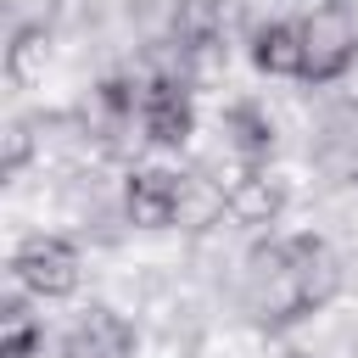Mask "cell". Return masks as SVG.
<instances>
[{
	"instance_id": "3",
	"label": "cell",
	"mask_w": 358,
	"mask_h": 358,
	"mask_svg": "<svg viewBox=\"0 0 358 358\" xmlns=\"http://www.w3.org/2000/svg\"><path fill=\"white\" fill-rule=\"evenodd\" d=\"M302 22V84H341L358 62V17L347 0H319Z\"/></svg>"
},
{
	"instance_id": "4",
	"label": "cell",
	"mask_w": 358,
	"mask_h": 358,
	"mask_svg": "<svg viewBox=\"0 0 358 358\" xmlns=\"http://www.w3.org/2000/svg\"><path fill=\"white\" fill-rule=\"evenodd\" d=\"M134 123L151 151H185L196 134V101L185 90V78H173V73L140 78V117Z\"/></svg>"
},
{
	"instance_id": "10",
	"label": "cell",
	"mask_w": 358,
	"mask_h": 358,
	"mask_svg": "<svg viewBox=\"0 0 358 358\" xmlns=\"http://www.w3.org/2000/svg\"><path fill=\"white\" fill-rule=\"evenodd\" d=\"M246 17V0H179L173 11V39L179 50H213L229 39V28Z\"/></svg>"
},
{
	"instance_id": "1",
	"label": "cell",
	"mask_w": 358,
	"mask_h": 358,
	"mask_svg": "<svg viewBox=\"0 0 358 358\" xmlns=\"http://www.w3.org/2000/svg\"><path fill=\"white\" fill-rule=\"evenodd\" d=\"M341 296V257L324 235H263L241 263V313L257 336H291Z\"/></svg>"
},
{
	"instance_id": "8",
	"label": "cell",
	"mask_w": 358,
	"mask_h": 358,
	"mask_svg": "<svg viewBox=\"0 0 358 358\" xmlns=\"http://www.w3.org/2000/svg\"><path fill=\"white\" fill-rule=\"evenodd\" d=\"M246 62L263 78H296L302 84V22L296 17H268L246 34Z\"/></svg>"
},
{
	"instance_id": "12",
	"label": "cell",
	"mask_w": 358,
	"mask_h": 358,
	"mask_svg": "<svg viewBox=\"0 0 358 358\" xmlns=\"http://www.w3.org/2000/svg\"><path fill=\"white\" fill-rule=\"evenodd\" d=\"M45 62H50V28L45 22H17L11 45H6V78L17 90H28V84L45 78Z\"/></svg>"
},
{
	"instance_id": "2",
	"label": "cell",
	"mask_w": 358,
	"mask_h": 358,
	"mask_svg": "<svg viewBox=\"0 0 358 358\" xmlns=\"http://www.w3.org/2000/svg\"><path fill=\"white\" fill-rule=\"evenodd\" d=\"M11 280L17 291H28L34 302H67L84 285V252L73 235L56 229H34L11 246Z\"/></svg>"
},
{
	"instance_id": "14",
	"label": "cell",
	"mask_w": 358,
	"mask_h": 358,
	"mask_svg": "<svg viewBox=\"0 0 358 358\" xmlns=\"http://www.w3.org/2000/svg\"><path fill=\"white\" fill-rule=\"evenodd\" d=\"M274 358H308V352H302V347H280Z\"/></svg>"
},
{
	"instance_id": "5",
	"label": "cell",
	"mask_w": 358,
	"mask_h": 358,
	"mask_svg": "<svg viewBox=\"0 0 358 358\" xmlns=\"http://www.w3.org/2000/svg\"><path fill=\"white\" fill-rule=\"evenodd\" d=\"M185 196H190V179L179 168H162V162H140L129 168L123 179V218L134 229H173L185 218Z\"/></svg>"
},
{
	"instance_id": "6",
	"label": "cell",
	"mask_w": 358,
	"mask_h": 358,
	"mask_svg": "<svg viewBox=\"0 0 358 358\" xmlns=\"http://www.w3.org/2000/svg\"><path fill=\"white\" fill-rule=\"evenodd\" d=\"M218 207L241 224V229H274L291 207V185L268 168V162H241L229 173V185L218 190Z\"/></svg>"
},
{
	"instance_id": "9",
	"label": "cell",
	"mask_w": 358,
	"mask_h": 358,
	"mask_svg": "<svg viewBox=\"0 0 358 358\" xmlns=\"http://www.w3.org/2000/svg\"><path fill=\"white\" fill-rule=\"evenodd\" d=\"M218 134L241 162H268L274 145H280V129H274L268 106H257V101H229L218 112Z\"/></svg>"
},
{
	"instance_id": "11",
	"label": "cell",
	"mask_w": 358,
	"mask_h": 358,
	"mask_svg": "<svg viewBox=\"0 0 358 358\" xmlns=\"http://www.w3.org/2000/svg\"><path fill=\"white\" fill-rule=\"evenodd\" d=\"M45 352V319L34 313L28 291L0 302V358H39Z\"/></svg>"
},
{
	"instance_id": "13",
	"label": "cell",
	"mask_w": 358,
	"mask_h": 358,
	"mask_svg": "<svg viewBox=\"0 0 358 358\" xmlns=\"http://www.w3.org/2000/svg\"><path fill=\"white\" fill-rule=\"evenodd\" d=\"M34 117H11L6 123V145H0V179H17L28 162H34Z\"/></svg>"
},
{
	"instance_id": "7",
	"label": "cell",
	"mask_w": 358,
	"mask_h": 358,
	"mask_svg": "<svg viewBox=\"0 0 358 358\" xmlns=\"http://www.w3.org/2000/svg\"><path fill=\"white\" fill-rule=\"evenodd\" d=\"M62 358H140V330H134L117 308L90 302V308L67 324Z\"/></svg>"
}]
</instances>
